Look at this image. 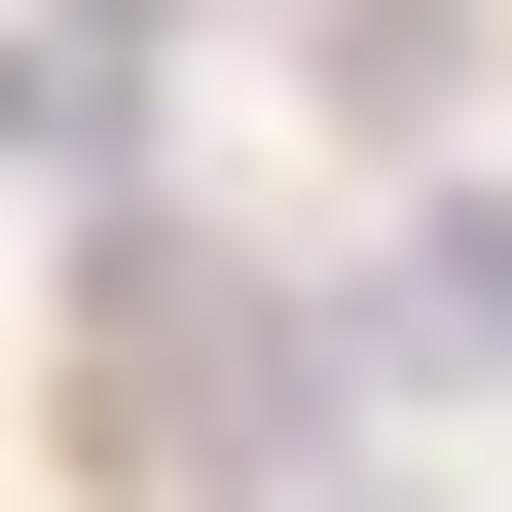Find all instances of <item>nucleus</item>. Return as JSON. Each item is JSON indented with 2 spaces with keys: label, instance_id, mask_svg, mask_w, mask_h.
I'll return each mask as SVG.
<instances>
[{
  "label": "nucleus",
  "instance_id": "nucleus-1",
  "mask_svg": "<svg viewBox=\"0 0 512 512\" xmlns=\"http://www.w3.org/2000/svg\"><path fill=\"white\" fill-rule=\"evenodd\" d=\"M330 403H366V366L293 330L183 183H110V476H147V512H256V476H330Z\"/></svg>",
  "mask_w": 512,
  "mask_h": 512
},
{
  "label": "nucleus",
  "instance_id": "nucleus-2",
  "mask_svg": "<svg viewBox=\"0 0 512 512\" xmlns=\"http://www.w3.org/2000/svg\"><path fill=\"white\" fill-rule=\"evenodd\" d=\"M0 183H147V37H110V0H0Z\"/></svg>",
  "mask_w": 512,
  "mask_h": 512
},
{
  "label": "nucleus",
  "instance_id": "nucleus-3",
  "mask_svg": "<svg viewBox=\"0 0 512 512\" xmlns=\"http://www.w3.org/2000/svg\"><path fill=\"white\" fill-rule=\"evenodd\" d=\"M330 366H512V220H476V183L366 256V330H330Z\"/></svg>",
  "mask_w": 512,
  "mask_h": 512
}]
</instances>
